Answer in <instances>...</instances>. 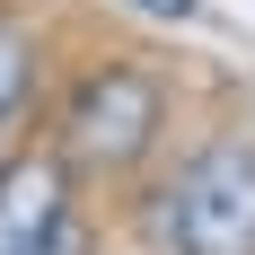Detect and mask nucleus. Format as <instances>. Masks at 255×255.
Returning <instances> with one entry per match:
<instances>
[{"label": "nucleus", "instance_id": "obj_4", "mask_svg": "<svg viewBox=\"0 0 255 255\" xmlns=\"http://www.w3.org/2000/svg\"><path fill=\"white\" fill-rule=\"evenodd\" d=\"M18 97H26V35L0 26V124L18 115Z\"/></svg>", "mask_w": 255, "mask_h": 255}, {"label": "nucleus", "instance_id": "obj_2", "mask_svg": "<svg viewBox=\"0 0 255 255\" xmlns=\"http://www.w3.org/2000/svg\"><path fill=\"white\" fill-rule=\"evenodd\" d=\"M158 124H167L158 79L132 71V62H106V71H88L71 88V106H62V167H97V176L141 167L150 141H158Z\"/></svg>", "mask_w": 255, "mask_h": 255}, {"label": "nucleus", "instance_id": "obj_1", "mask_svg": "<svg viewBox=\"0 0 255 255\" xmlns=\"http://www.w3.org/2000/svg\"><path fill=\"white\" fill-rule=\"evenodd\" d=\"M158 238L176 255H255V141H203L158 194Z\"/></svg>", "mask_w": 255, "mask_h": 255}, {"label": "nucleus", "instance_id": "obj_3", "mask_svg": "<svg viewBox=\"0 0 255 255\" xmlns=\"http://www.w3.org/2000/svg\"><path fill=\"white\" fill-rule=\"evenodd\" d=\"M62 220H71V167L62 158H18L0 176V255L44 247Z\"/></svg>", "mask_w": 255, "mask_h": 255}, {"label": "nucleus", "instance_id": "obj_5", "mask_svg": "<svg viewBox=\"0 0 255 255\" xmlns=\"http://www.w3.org/2000/svg\"><path fill=\"white\" fill-rule=\"evenodd\" d=\"M132 9H141V18H176V26H185L194 9H203V0H132Z\"/></svg>", "mask_w": 255, "mask_h": 255}, {"label": "nucleus", "instance_id": "obj_6", "mask_svg": "<svg viewBox=\"0 0 255 255\" xmlns=\"http://www.w3.org/2000/svg\"><path fill=\"white\" fill-rule=\"evenodd\" d=\"M26 255H88V247H79V229H71V220H62V229H53L44 247H26Z\"/></svg>", "mask_w": 255, "mask_h": 255}]
</instances>
